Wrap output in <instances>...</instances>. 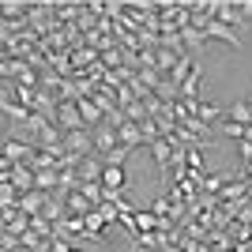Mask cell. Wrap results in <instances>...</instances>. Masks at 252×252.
<instances>
[{
	"instance_id": "1",
	"label": "cell",
	"mask_w": 252,
	"mask_h": 252,
	"mask_svg": "<svg viewBox=\"0 0 252 252\" xmlns=\"http://www.w3.org/2000/svg\"><path fill=\"white\" fill-rule=\"evenodd\" d=\"M128 177H125V166H113V162H102V196L109 203L117 200V192H125Z\"/></svg>"
}]
</instances>
